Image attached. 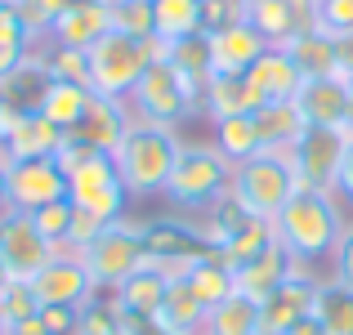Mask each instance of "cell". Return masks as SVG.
Listing matches in <instances>:
<instances>
[{"instance_id":"obj_1","label":"cell","mask_w":353,"mask_h":335,"mask_svg":"<svg viewBox=\"0 0 353 335\" xmlns=\"http://www.w3.org/2000/svg\"><path fill=\"white\" fill-rule=\"evenodd\" d=\"M349 206L336 192H291L282 210L273 219V241L295 259V264H313L322 268L336 250V241L349 228Z\"/></svg>"},{"instance_id":"obj_2","label":"cell","mask_w":353,"mask_h":335,"mask_svg":"<svg viewBox=\"0 0 353 335\" xmlns=\"http://www.w3.org/2000/svg\"><path fill=\"white\" fill-rule=\"evenodd\" d=\"M179 130L170 125H152V121H134L121 139V148L112 152L121 183H125L130 201H148V197H161L165 183H170V170L179 161Z\"/></svg>"},{"instance_id":"obj_3","label":"cell","mask_w":353,"mask_h":335,"mask_svg":"<svg viewBox=\"0 0 353 335\" xmlns=\"http://www.w3.org/2000/svg\"><path fill=\"white\" fill-rule=\"evenodd\" d=\"M228 192H233V161L219 156L210 143H183L161 197L174 215L197 219L215 210L219 201H228Z\"/></svg>"},{"instance_id":"obj_4","label":"cell","mask_w":353,"mask_h":335,"mask_svg":"<svg viewBox=\"0 0 353 335\" xmlns=\"http://www.w3.org/2000/svg\"><path fill=\"white\" fill-rule=\"evenodd\" d=\"M90 90L99 99H121L125 103L134 94L139 77L148 72V63L165 59V45L157 41H134V36H121V32H108L99 45H90Z\"/></svg>"},{"instance_id":"obj_5","label":"cell","mask_w":353,"mask_h":335,"mask_svg":"<svg viewBox=\"0 0 353 335\" xmlns=\"http://www.w3.org/2000/svg\"><path fill=\"white\" fill-rule=\"evenodd\" d=\"M125 103L134 112V121H152V125H170V130H179L188 116H201V94L165 59L148 63V72L139 77L134 94Z\"/></svg>"},{"instance_id":"obj_6","label":"cell","mask_w":353,"mask_h":335,"mask_svg":"<svg viewBox=\"0 0 353 335\" xmlns=\"http://www.w3.org/2000/svg\"><path fill=\"white\" fill-rule=\"evenodd\" d=\"M291 192H295V179H291L286 152H255L250 161L233 165V192H228V197H233L246 215L273 223L277 210L291 201Z\"/></svg>"},{"instance_id":"obj_7","label":"cell","mask_w":353,"mask_h":335,"mask_svg":"<svg viewBox=\"0 0 353 335\" xmlns=\"http://www.w3.org/2000/svg\"><path fill=\"white\" fill-rule=\"evenodd\" d=\"M81 259H85L90 277L99 282V291H117L121 282H130V277L148 264V255H143V219L125 215V219L108 223V228L99 232V241Z\"/></svg>"},{"instance_id":"obj_8","label":"cell","mask_w":353,"mask_h":335,"mask_svg":"<svg viewBox=\"0 0 353 335\" xmlns=\"http://www.w3.org/2000/svg\"><path fill=\"white\" fill-rule=\"evenodd\" d=\"M349 139L345 130H322V125H304V134L291 143L286 161H291V179L300 192H336L340 165H345Z\"/></svg>"},{"instance_id":"obj_9","label":"cell","mask_w":353,"mask_h":335,"mask_svg":"<svg viewBox=\"0 0 353 335\" xmlns=\"http://www.w3.org/2000/svg\"><path fill=\"white\" fill-rule=\"evenodd\" d=\"M143 255H148V264L165 268L170 277H183L197 259L215 255V250L201 237L197 219L161 215V219H143Z\"/></svg>"},{"instance_id":"obj_10","label":"cell","mask_w":353,"mask_h":335,"mask_svg":"<svg viewBox=\"0 0 353 335\" xmlns=\"http://www.w3.org/2000/svg\"><path fill=\"white\" fill-rule=\"evenodd\" d=\"M68 201L77 210L99 215L103 223H117V219L130 215V192H125L121 170H117V161L108 152L90 156L85 165H77V170L68 174Z\"/></svg>"},{"instance_id":"obj_11","label":"cell","mask_w":353,"mask_h":335,"mask_svg":"<svg viewBox=\"0 0 353 335\" xmlns=\"http://www.w3.org/2000/svg\"><path fill=\"white\" fill-rule=\"evenodd\" d=\"M50 259H54V241L36 228L32 215L9 210V215L0 219V264L9 268L14 282H32Z\"/></svg>"},{"instance_id":"obj_12","label":"cell","mask_w":353,"mask_h":335,"mask_svg":"<svg viewBox=\"0 0 353 335\" xmlns=\"http://www.w3.org/2000/svg\"><path fill=\"white\" fill-rule=\"evenodd\" d=\"M322 277H327L322 268H313V264H295V273L286 277V282L277 286L268 300H259V327L282 335L286 327H295V322L313 318V300H318Z\"/></svg>"},{"instance_id":"obj_13","label":"cell","mask_w":353,"mask_h":335,"mask_svg":"<svg viewBox=\"0 0 353 335\" xmlns=\"http://www.w3.org/2000/svg\"><path fill=\"white\" fill-rule=\"evenodd\" d=\"M9 210L36 215L41 206L68 197V174L54 156H36V161H14L9 165Z\"/></svg>"},{"instance_id":"obj_14","label":"cell","mask_w":353,"mask_h":335,"mask_svg":"<svg viewBox=\"0 0 353 335\" xmlns=\"http://www.w3.org/2000/svg\"><path fill=\"white\" fill-rule=\"evenodd\" d=\"M32 295L36 304H63V309H81L85 300L99 295V282L90 277L81 255H54L41 273L32 277Z\"/></svg>"},{"instance_id":"obj_15","label":"cell","mask_w":353,"mask_h":335,"mask_svg":"<svg viewBox=\"0 0 353 335\" xmlns=\"http://www.w3.org/2000/svg\"><path fill=\"white\" fill-rule=\"evenodd\" d=\"M250 27L282 50L295 36L318 27V5L313 0H250Z\"/></svg>"},{"instance_id":"obj_16","label":"cell","mask_w":353,"mask_h":335,"mask_svg":"<svg viewBox=\"0 0 353 335\" xmlns=\"http://www.w3.org/2000/svg\"><path fill=\"white\" fill-rule=\"evenodd\" d=\"M295 103L304 112V125H322V130H345V116L353 108V85L345 77H313L300 85Z\"/></svg>"},{"instance_id":"obj_17","label":"cell","mask_w":353,"mask_h":335,"mask_svg":"<svg viewBox=\"0 0 353 335\" xmlns=\"http://www.w3.org/2000/svg\"><path fill=\"white\" fill-rule=\"evenodd\" d=\"M264 108V94L255 90L250 72H237V77H210V85L201 90V116L215 125V121L228 116H255Z\"/></svg>"},{"instance_id":"obj_18","label":"cell","mask_w":353,"mask_h":335,"mask_svg":"<svg viewBox=\"0 0 353 335\" xmlns=\"http://www.w3.org/2000/svg\"><path fill=\"white\" fill-rule=\"evenodd\" d=\"M108 32H112L108 0H77V5H68L50 23V41L72 45V50H90V45H99Z\"/></svg>"},{"instance_id":"obj_19","label":"cell","mask_w":353,"mask_h":335,"mask_svg":"<svg viewBox=\"0 0 353 335\" xmlns=\"http://www.w3.org/2000/svg\"><path fill=\"white\" fill-rule=\"evenodd\" d=\"M291 273H295V259L273 241V246H264L259 255H250V259H241V264H233V286L259 304V300H268V295H273Z\"/></svg>"},{"instance_id":"obj_20","label":"cell","mask_w":353,"mask_h":335,"mask_svg":"<svg viewBox=\"0 0 353 335\" xmlns=\"http://www.w3.org/2000/svg\"><path fill=\"white\" fill-rule=\"evenodd\" d=\"M130 125H134V112H130V103H121V99H99V94H94V103L85 108L81 125H77V130H68V134L85 139V143H94V148H99V152L112 156L117 148H121V139H125V130H130Z\"/></svg>"},{"instance_id":"obj_21","label":"cell","mask_w":353,"mask_h":335,"mask_svg":"<svg viewBox=\"0 0 353 335\" xmlns=\"http://www.w3.org/2000/svg\"><path fill=\"white\" fill-rule=\"evenodd\" d=\"M45 85H50V72L41 68L36 54L27 63H18L9 77H0V116H5V125L18 121V116H27V112H41Z\"/></svg>"},{"instance_id":"obj_22","label":"cell","mask_w":353,"mask_h":335,"mask_svg":"<svg viewBox=\"0 0 353 335\" xmlns=\"http://www.w3.org/2000/svg\"><path fill=\"white\" fill-rule=\"evenodd\" d=\"M68 143V130H59L50 116L27 112V116L5 125V148L14 152V161H36V156H59V148Z\"/></svg>"},{"instance_id":"obj_23","label":"cell","mask_w":353,"mask_h":335,"mask_svg":"<svg viewBox=\"0 0 353 335\" xmlns=\"http://www.w3.org/2000/svg\"><path fill=\"white\" fill-rule=\"evenodd\" d=\"M264 50H268V41L250 23L228 27V32H215V36H210V63H215V77H237V72H250Z\"/></svg>"},{"instance_id":"obj_24","label":"cell","mask_w":353,"mask_h":335,"mask_svg":"<svg viewBox=\"0 0 353 335\" xmlns=\"http://www.w3.org/2000/svg\"><path fill=\"white\" fill-rule=\"evenodd\" d=\"M250 81H255V90L264 94V103H286V99H295L300 85H304V77H300V68L291 63V54L277 50V45H268V50L255 59Z\"/></svg>"},{"instance_id":"obj_25","label":"cell","mask_w":353,"mask_h":335,"mask_svg":"<svg viewBox=\"0 0 353 335\" xmlns=\"http://www.w3.org/2000/svg\"><path fill=\"white\" fill-rule=\"evenodd\" d=\"M282 50L291 54V63L300 68L304 81H313V77H340V36L322 32V27L295 36V41L282 45Z\"/></svg>"},{"instance_id":"obj_26","label":"cell","mask_w":353,"mask_h":335,"mask_svg":"<svg viewBox=\"0 0 353 335\" xmlns=\"http://www.w3.org/2000/svg\"><path fill=\"white\" fill-rule=\"evenodd\" d=\"M157 318H161L170 331H179V335H206V318H210V313H206V304L192 295V286L183 282V277H170Z\"/></svg>"},{"instance_id":"obj_27","label":"cell","mask_w":353,"mask_h":335,"mask_svg":"<svg viewBox=\"0 0 353 335\" xmlns=\"http://www.w3.org/2000/svg\"><path fill=\"white\" fill-rule=\"evenodd\" d=\"M165 286H170V273L157 264H143L130 282L117 286V300L125 313H134V318H157V309H161L165 300Z\"/></svg>"},{"instance_id":"obj_28","label":"cell","mask_w":353,"mask_h":335,"mask_svg":"<svg viewBox=\"0 0 353 335\" xmlns=\"http://www.w3.org/2000/svg\"><path fill=\"white\" fill-rule=\"evenodd\" d=\"M255 125H259V139H264V152H291V143L304 134V112L295 99L264 103L255 112Z\"/></svg>"},{"instance_id":"obj_29","label":"cell","mask_w":353,"mask_h":335,"mask_svg":"<svg viewBox=\"0 0 353 335\" xmlns=\"http://www.w3.org/2000/svg\"><path fill=\"white\" fill-rule=\"evenodd\" d=\"M90 103H94L90 85H81V81H50L41 99V116H50L59 130H77Z\"/></svg>"},{"instance_id":"obj_30","label":"cell","mask_w":353,"mask_h":335,"mask_svg":"<svg viewBox=\"0 0 353 335\" xmlns=\"http://www.w3.org/2000/svg\"><path fill=\"white\" fill-rule=\"evenodd\" d=\"M165 63H170V68L201 94V90L210 85V77H215V63H210V36L197 32V36H183V41L165 45Z\"/></svg>"},{"instance_id":"obj_31","label":"cell","mask_w":353,"mask_h":335,"mask_svg":"<svg viewBox=\"0 0 353 335\" xmlns=\"http://www.w3.org/2000/svg\"><path fill=\"white\" fill-rule=\"evenodd\" d=\"M201 32V0H152V36L174 45Z\"/></svg>"},{"instance_id":"obj_32","label":"cell","mask_w":353,"mask_h":335,"mask_svg":"<svg viewBox=\"0 0 353 335\" xmlns=\"http://www.w3.org/2000/svg\"><path fill=\"white\" fill-rule=\"evenodd\" d=\"M313 318L322 322L327 335H353V286L322 277L318 300H313Z\"/></svg>"},{"instance_id":"obj_33","label":"cell","mask_w":353,"mask_h":335,"mask_svg":"<svg viewBox=\"0 0 353 335\" xmlns=\"http://www.w3.org/2000/svg\"><path fill=\"white\" fill-rule=\"evenodd\" d=\"M183 282H188V286H192V295L206 304V313H210V309H219V304H224L228 295L237 291V286H233V268H228L219 255L197 259V264L183 273Z\"/></svg>"},{"instance_id":"obj_34","label":"cell","mask_w":353,"mask_h":335,"mask_svg":"<svg viewBox=\"0 0 353 335\" xmlns=\"http://www.w3.org/2000/svg\"><path fill=\"white\" fill-rule=\"evenodd\" d=\"M210 148L237 165V161H250L255 152H264V139H259L255 116H228V121H215V139H210Z\"/></svg>"},{"instance_id":"obj_35","label":"cell","mask_w":353,"mask_h":335,"mask_svg":"<svg viewBox=\"0 0 353 335\" xmlns=\"http://www.w3.org/2000/svg\"><path fill=\"white\" fill-rule=\"evenodd\" d=\"M32 54L50 72V81H81V85H90V54L85 50H72V45H59L50 36H41L32 45Z\"/></svg>"},{"instance_id":"obj_36","label":"cell","mask_w":353,"mask_h":335,"mask_svg":"<svg viewBox=\"0 0 353 335\" xmlns=\"http://www.w3.org/2000/svg\"><path fill=\"white\" fill-rule=\"evenodd\" d=\"M206 335H259V304L250 295L233 291L219 309H210Z\"/></svg>"},{"instance_id":"obj_37","label":"cell","mask_w":353,"mask_h":335,"mask_svg":"<svg viewBox=\"0 0 353 335\" xmlns=\"http://www.w3.org/2000/svg\"><path fill=\"white\" fill-rule=\"evenodd\" d=\"M125 331V309L117 291H99L94 300L81 304V335H121Z\"/></svg>"},{"instance_id":"obj_38","label":"cell","mask_w":353,"mask_h":335,"mask_svg":"<svg viewBox=\"0 0 353 335\" xmlns=\"http://www.w3.org/2000/svg\"><path fill=\"white\" fill-rule=\"evenodd\" d=\"M108 14H112V32L152 41V0H108Z\"/></svg>"},{"instance_id":"obj_39","label":"cell","mask_w":353,"mask_h":335,"mask_svg":"<svg viewBox=\"0 0 353 335\" xmlns=\"http://www.w3.org/2000/svg\"><path fill=\"white\" fill-rule=\"evenodd\" d=\"M241 23H250V0H201V32L206 36Z\"/></svg>"},{"instance_id":"obj_40","label":"cell","mask_w":353,"mask_h":335,"mask_svg":"<svg viewBox=\"0 0 353 335\" xmlns=\"http://www.w3.org/2000/svg\"><path fill=\"white\" fill-rule=\"evenodd\" d=\"M36 309H41V304H36V295H32V282H14L5 295H0V318H5V327L32 318ZM5 335H9V331H5Z\"/></svg>"},{"instance_id":"obj_41","label":"cell","mask_w":353,"mask_h":335,"mask_svg":"<svg viewBox=\"0 0 353 335\" xmlns=\"http://www.w3.org/2000/svg\"><path fill=\"white\" fill-rule=\"evenodd\" d=\"M32 219H36V228H41L54 246H59V241H68V228H72V201L68 197H63V201H50V206H41Z\"/></svg>"},{"instance_id":"obj_42","label":"cell","mask_w":353,"mask_h":335,"mask_svg":"<svg viewBox=\"0 0 353 335\" xmlns=\"http://www.w3.org/2000/svg\"><path fill=\"white\" fill-rule=\"evenodd\" d=\"M318 27L331 36H353V0H318Z\"/></svg>"},{"instance_id":"obj_43","label":"cell","mask_w":353,"mask_h":335,"mask_svg":"<svg viewBox=\"0 0 353 335\" xmlns=\"http://www.w3.org/2000/svg\"><path fill=\"white\" fill-rule=\"evenodd\" d=\"M103 228H108V223L99 219V215H90V210H77V206H72V228H68V241L81 250V255H85V250L99 241V232H103Z\"/></svg>"},{"instance_id":"obj_44","label":"cell","mask_w":353,"mask_h":335,"mask_svg":"<svg viewBox=\"0 0 353 335\" xmlns=\"http://www.w3.org/2000/svg\"><path fill=\"white\" fill-rule=\"evenodd\" d=\"M0 45H27V50L36 45V36L27 32V23L14 9V0H0Z\"/></svg>"},{"instance_id":"obj_45","label":"cell","mask_w":353,"mask_h":335,"mask_svg":"<svg viewBox=\"0 0 353 335\" xmlns=\"http://www.w3.org/2000/svg\"><path fill=\"white\" fill-rule=\"evenodd\" d=\"M327 277H336V282L353 286V219H349L345 237L336 241V250H331V259H327Z\"/></svg>"},{"instance_id":"obj_46","label":"cell","mask_w":353,"mask_h":335,"mask_svg":"<svg viewBox=\"0 0 353 335\" xmlns=\"http://www.w3.org/2000/svg\"><path fill=\"white\" fill-rule=\"evenodd\" d=\"M90 156H99V148H94V143H85V139H77V134H68V143L59 148V156H54V161L63 165V174H72L77 165H85Z\"/></svg>"},{"instance_id":"obj_47","label":"cell","mask_w":353,"mask_h":335,"mask_svg":"<svg viewBox=\"0 0 353 335\" xmlns=\"http://www.w3.org/2000/svg\"><path fill=\"white\" fill-rule=\"evenodd\" d=\"M121 335H179V331H170L161 318H134V313H125V331Z\"/></svg>"},{"instance_id":"obj_48","label":"cell","mask_w":353,"mask_h":335,"mask_svg":"<svg viewBox=\"0 0 353 335\" xmlns=\"http://www.w3.org/2000/svg\"><path fill=\"white\" fill-rule=\"evenodd\" d=\"M336 197L349 206L353 215V139H349V152H345V165H340V179H336Z\"/></svg>"},{"instance_id":"obj_49","label":"cell","mask_w":353,"mask_h":335,"mask_svg":"<svg viewBox=\"0 0 353 335\" xmlns=\"http://www.w3.org/2000/svg\"><path fill=\"white\" fill-rule=\"evenodd\" d=\"M32 59V50L27 45H0V77H9V72L18 68V63Z\"/></svg>"},{"instance_id":"obj_50","label":"cell","mask_w":353,"mask_h":335,"mask_svg":"<svg viewBox=\"0 0 353 335\" xmlns=\"http://www.w3.org/2000/svg\"><path fill=\"white\" fill-rule=\"evenodd\" d=\"M9 335H50V331H45V322H41V309H36L32 318L14 322V327H9Z\"/></svg>"},{"instance_id":"obj_51","label":"cell","mask_w":353,"mask_h":335,"mask_svg":"<svg viewBox=\"0 0 353 335\" xmlns=\"http://www.w3.org/2000/svg\"><path fill=\"white\" fill-rule=\"evenodd\" d=\"M282 335H327V331H322L318 318H304V322H295V327H286Z\"/></svg>"},{"instance_id":"obj_52","label":"cell","mask_w":353,"mask_h":335,"mask_svg":"<svg viewBox=\"0 0 353 335\" xmlns=\"http://www.w3.org/2000/svg\"><path fill=\"white\" fill-rule=\"evenodd\" d=\"M5 174H9V170H0V215L9 210V179H5Z\"/></svg>"},{"instance_id":"obj_53","label":"cell","mask_w":353,"mask_h":335,"mask_svg":"<svg viewBox=\"0 0 353 335\" xmlns=\"http://www.w3.org/2000/svg\"><path fill=\"white\" fill-rule=\"evenodd\" d=\"M9 286H14V277H9V268H5V264H0V295H5V291H9Z\"/></svg>"},{"instance_id":"obj_54","label":"cell","mask_w":353,"mask_h":335,"mask_svg":"<svg viewBox=\"0 0 353 335\" xmlns=\"http://www.w3.org/2000/svg\"><path fill=\"white\" fill-rule=\"evenodd\" d=\"M345 139H353V108H349V116H345Z\"/></svg>"},{"instance_id":"obj_55","label":"cell","mask_w":353,"mask_h":335,"mask_svg":"<svg viewBox=\"0 0 353 335\" xmlns=\"http://www.w3.org/2000/svg\"><path fill=\"white\" fill-rule=\"evenodd\" d=\"M0 143H5V116H0Z\"/></svg>"},{"instance_id":"obj_56","label":"cell","mask_w":353,"mask_h":335,"mask_svg":"<svg viewBox=\"0 0 353 335\" xmlns=\"http://www.w3.org/2000/svg\"><path fill=\"white\" fill-rule=\"evenodd\" d=\"M5 331H9V327H5V318H0V335H5Z\"/></svg>"},{"instance_id":"obj_57","label":"cell","mask_w":353,"mask_h":335,"mask_svg":"<svg viewBox=\"0 0 353 335\" xmlns=\"http://www.w3.org/2000/svg\"><path fill=\"white\" fill-rule=\"evenodd\" d=\"M259 335H277V331H264V327H259Z\"/></svg>"},{"instance_id":"obj_58","label":"cell","mask_w":353,"mask_h":335,"mask_svg":"<svg viewBox=\"0 0 353 335\" xmlns=\"http://www.w3.org/2000/svg\"><path fill=\"white\" fill-rule=\"evenodd\" d=\"M349 85H353V77H349Z\"/></svg>"},{"instance_id":"obj_59","label":"cell","mask_w":353,"mask_h":335,"mask_svg":"<svg viewBox=\"0 0 353 335\" xmlns=\"http://www.w3.org/2000/svg\"><path fill=\"white\" fill-rule=\"evenodd\" d=\"M313 5H318V0H313Z\"/></svg>"}]
</instances>
